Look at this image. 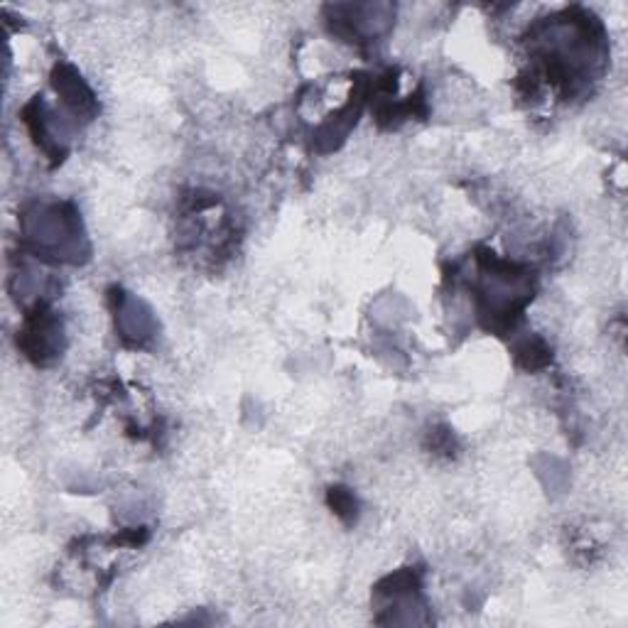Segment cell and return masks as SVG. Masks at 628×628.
Returning a JSON list of instances; mask_svg holds the SVG:
<instances>
[{
    "instance_id": "6da1fadb",
    "label": "cell",
    "mask_w": 628,
    "mask_h": 628,
    "mask_svg": "<svg viewBox=\"0 0 628 628\" xmlns=\"http://www.w3.org/2000/svg\"><path fill=\"white\" fill-rule=\"evenodd\" d=\"M329 503H332V508L336 511V516L346 518V521H351L353 513H356V501H353L351 493L344 491V488H332V493H329Z\"/></svg>"
}]
</instances>
